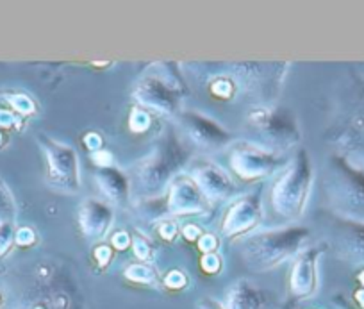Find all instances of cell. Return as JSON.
<instances>
[{
    "label": "cell",
    "instance_id": "1",
    "mask_svg": "<svg viewBox=\"0 0 364 309\" xmlns=\"http://www.w3.org/2000/svg\"><path fill=\"white\" fill-rule=\"evenodd\" d=\"M11 215H13V200L11 197H9L6 186L0 182V220L4 222V220H8Z\"/></svg>",
    "mask_w": 364,
    "mask_h": 309
},
{
    "label": "cell",
    "instance_id": "2",
    "mask_svg": "<svg viewBox=\"0 0 364 309\" xmlns=\"http://www.w3.org/2000/svg\"><path fill=\"white\" fill-rule=\"evenodd\" d=\"M11 243V227L0 226V254L6 251Z\"/></svg>",
    "mask_w": 364,
    "mask_h": 309
},
{
    "label": "cell",
    "instance_id": "3",
    "mask_svg": "<svg viewBox=\"0 0 364 309\" xmlns=\"http://www.w3.org/2000/svg\"><path fill=\"white\" fill-rule=\"evenodd\" d=\"M11 104L20 111H31V102L26 97H11Z\"/></svg>",
    "mask_w": 364,
    "mask_h": 309
},
{
    "label": "cell",
    "instance_id": "4",
    "mask_svg": "<svg viewBox=\"0 0 364 309\" xmlns=\"http://www.w3.org/2000/svg\"><path fill=\"white\" fill-rule=\"evenodd\" d=\"M13 122V117L6 111H0V125H9Z\"/></svg>",
    "mask_w": 364,
    "mask_h": 309
}]
</instances>
